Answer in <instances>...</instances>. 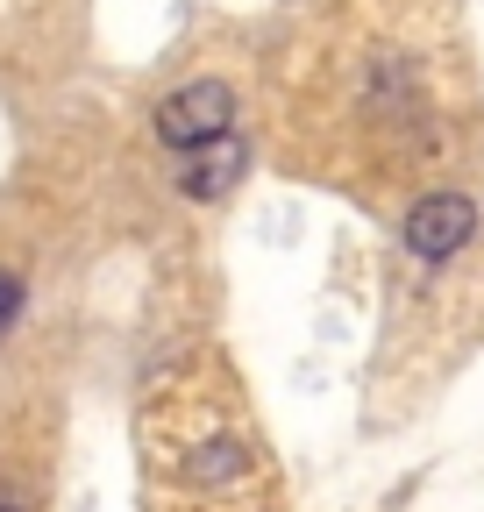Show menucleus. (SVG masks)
Returning <instances> with one entry per match:
<instances>
[{"label": "nucleus", "mask_w": 484, "mask_h": 512, "mask_svg": "<svg viewBox=\"0 0 484 512\" xmlns=\"http://www.w3.org/2000/svg\"><path fill=\"white\" fill-rule=\"evenodd\" d=\"M228 128H235V93L221 79H193V86H178V93L157 100V136L171 150H200V143L228 136Z\"/></svg>", "instance_id": "f257e3e1"}, {"label": "nucleus", "mask_w": 484, "mask_h": 512, "mask_svg": "<svg viewBox=\"0 0 484 512\" xmlns=\"http://www.w3.org/2000/svg\"><path fill=\"white\" fill-rule=\"evenodd\" d=\"M178 477L186 484H200V491H228V484H242L250 477V448H242L235 434H214V441H200L186 463H178Z\"/></svg>", "instance_id": "20e7f679"}, {"label": "nucleus", "mask_w": 484, "mask_h": 512, "mask_svg": "<svg viewBox=\"0 0 484 512\" xmlns=\"http://www.w3.org/2000/svg\"><path fill=\"white\" fill-rule=\"evenodd\" d=\"M477 235V200H463V192H428V200L406 207V228L399 242L420 256V264H449L456 249H470Z\"/></svg>", "instance_id": "f03ea898"}, {"label": "nucleus", "mask_w": 484, "mask_h": 512, "mask_svg": "<svg viewBox=\"0 0 484 512\" xmlns=\"http://www.w3.org/2000/svg\"><path fill=\"white\" fill-rule=\"evenodd\" d=\"M0 512H29V505H15V498H0Z\"/></svg>", "instance_id": "423d86ee"}, {"label": "nucleus", "mask_w": 484, "mask_h": 512, "mask_svg": "<svg viewBox=\"0 0 484 512\" xmlns=\"http://www.w3.org/2000/svg\"><path fill=\"white\" fill-rule=\"evenodd\" d=\"M178 157H186L178 164V192H186V200H228L235 178H242V143L235 136H214V143L178 150Z\"/></svg>", "instance_id": "7ed1b4c3"}, {"label": "nucleus", "mask_w": 484, "mask_h": 512, "mask_svg": "<svg viewBox=\"0 0 484 512\" xmlns=\"http://www.w3.org/2000/svg\"><path fill=\"white\" fill-rule=\"evenodd\" d=\"M15 313H22V278H15V271H0V342H8Z\"/></svg>", "instance_id": "39448f33"}]
</instances>
